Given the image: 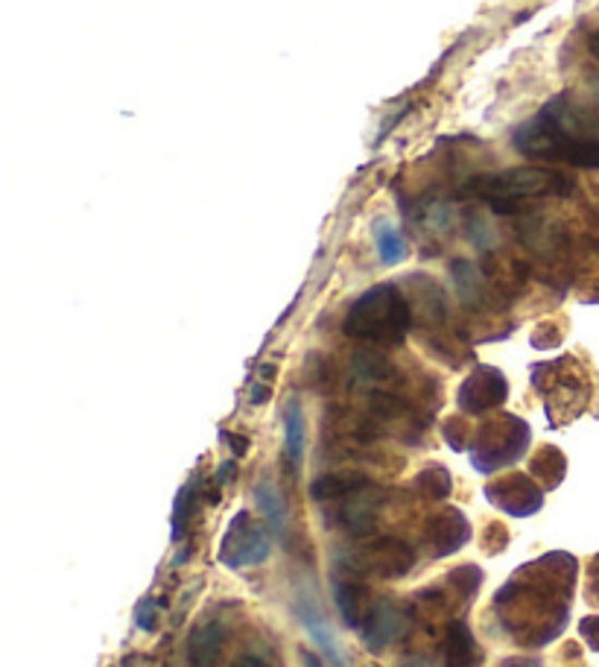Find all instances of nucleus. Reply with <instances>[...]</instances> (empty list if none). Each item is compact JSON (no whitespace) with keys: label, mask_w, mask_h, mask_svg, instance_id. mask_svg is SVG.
I'll use <instances>...</instances> for the list:
<instances>
[{"label":"nucleus","mask_w":599,"mask_h":667,"mask_svg":"<svg viewBox=\"0 0 599 667\" xmlns=\"http://www.w3.org/2000/svg\"><path fill=\"white\" fill-rule=\"evenodd\" d=\"M579 562L555 550L529 562L498 592L494 612L500 623L524 647H544L562 635L573 604Z\"/></svg>","instance_id":"f257e3e1"},{"label":"nucleus","mask_w":599,"mask_h":667,"mask_svg":"<svg viewBox=\"0 0 599 667\" xmlns=\"http://www.w3.org/2000/svg\"><path fill=\"white\" fill-rule=\"evenodd\" d=\"M599 118L573 97L562 94L512 135L524 158H544L562 165L599 170Z\"/></svg>","instance_id":"f03ea898"},{"label":"nucleus","mask_w":599,"mask_h":667,"mask_svg":"<svg viewBox=\"0 0 599 667\" xmlns=\"http://www.w3.org/2000/svg\"><path fill=\"white\" fill-rule=\"evenodd\" d=\"M573 188H576V182L571 176L550 170V167H512L503 174L474 176L465 182V193L491 205V211H498V214L520 211L532 200L567 196V193H573Z\"/></svg>","instance_id":"7ed1b4c3"},{"label":"nucleus","mask_w":599,"mask_h":667,"mask_svg":"<svg viewBox=\"0 0 599 667\" xmlns=\"http://www.w3.org/2000/svg\"><path fill=\"white\" fill-rule=\"evenodd\" d=\"M412 322L416 313L398 284H378L351 305L346 317V334L374 346H395L404 343Z\"/></svg>","instance_id":"20e7f679"},{"label":"nucleus","mask_w":599,"mask_h":667,"mask_svg":"<svg viewBox=\"0 0 599 667\" xmlns=\"http://www.w3.org/2000/svg\"><path fill=\"white\" fill-rule=\"evenodd\" d=\"M532 381H536L538 393L544 395L547 416L553 419V425H567V421L579 419L588 407V372L573 357L536 366Z\"/></svg>","instance_id":"39448f33"},{"label":"nucleus","mask_w":599,"mask_h":667,"mask_svg":"<svg viewBox=\"0 0 599 667\" xmlns=\"http://www.w3.org/2000/svg\"><path fill=\"white\" fill-rule=\"evenodd\" d=\"M532 430L520 416L500 413L494 419L482 421L471 442V463L477 472L491 475L498 468H506L518 463L529 449Z\"/></svg>","instance_id":"423d86ee"},{"label":"nucleus","mask_w":599,"mask_h":667,"mask_svg":"<svg viewBox=\"0 0 599 667\" xmlns=\"http://www.w3.org/2000/svg\"><path fill=\"white\" fill-rule=\"evenodd\" d=\"M266 527L269 524L254 522L249 512H237L228 524L226 536L219 541V562L231 571L266 562L273 553V536Z\"/></svg>","instance_id":"0eeeda50"},{"label":"nucleus","mask_w":599,"mask_h":667,"mask_svg":"<svg viewBox=\"0 0 599 667\" xmlns=\"http://www.w3.org/2000/svg\"><path fill=\"white\" fill-rule=\"evenodd\" d=\"M348 571H355L357 576H378V580H400L416 568V550L409 548L407 541L392 539H374L372 545L355 550L346 557Z\"/></svg>","instance_id":"6e6552de"},{"label":"nucleus","mask_w":599,"mask_h":667,"mask_svg":"<svg viewBox=\"0 0 599 667\" xmlns=\"http://www.w3.org/2000/svg\"><path fill=\"white\" fill-rule=\"evenodd\" d=\"M486 498H489L491 507L515 515V519H527V515H536L541 507H544V492L541 486L532 480L529 475H503L498 480H491L486 486Z\"/></svg>","instance_id":"1a4fd4ad"},{"label":"nucleus","mask_w":599,"mask_h":667,"mask_svg":"<svg viewBox=\"0 0 599 667\" xmlns=\"http://www.w3.org/2000/svg\"><path fill=\"white\" fill-rule=\"evenodd\" d=\"M506 398V376H503L500 369H494V366H477L471 376L465 378L463 386H459L456 404H459V410L468 413V416H482V413L503 407Z\"/></svg>","instance_id":"9d476101"},{"label":"nucleus","mask_w":599,"mask_h":667,"mask_svg":"<svg viewBox=\"0 0 599 667\" xmlns=\"http://www.w3.org/2000/svg\"><path fill=\"white\" fill-rule=\"evenodd\" d=\"M409 623H412V606L398 604L392 597H381V600H374L372 612L360 627V635L372 653H383L409 630Z\"/></svg>","instance_id":"9b49d317"},{"label":"nucleus","mask_w":599,"mask_h":667,"mask_svg":"<svg viewBox=\"0 0 599 667\" xmlns=\"http://www.w3.org/2000/svg\"><path fill=\"white\" fill-rule=\"evenodd\" d=\"M471 539V524L456 507H445L424 524V545L433 557H451Z\"/></svg>","instance_id":"f8f14e48"},{"label":"nucleus","mask_w":599,"mask_h":667,"mask_svg":"<svg viewBox=\"0 0 599 667\" xmlns=\"http://www.w3.org/2000/svg\"><path fill=\"white\" fill-rule=\"evenodd\" d=\"M296 612H299L301 627H304L310 639L316 641L319 647H322V653H325V656L331 658L336 667H346V656H343V650H339V644H336L334 632H331L325 615H322V606L313 600V595H301L299 604H296Z\"/></svg>","instance_id":"ddd939ff"},{"label":"nucleus","mask_w":599,"mask_h":667,"mask_svg":"<svg viewBox=\"0 0 599 667\" xmlns=\"http://www.w3.org/2000/svg\"><path fill=\"white\" fill-rule=\"evenodd\" d=\"M226 644V627L219 621H205L191 632L188 639V665L191 667H214Z\"/></svg>","instance_id":"4468645a"},{"label":"nucleus","mask_w":599,"mask_h":667,"mask_svg":"<svg viewBox=\"0 0 599 667\" xmlns=\"http://www.w3.org/2000/svg\"><path fill=\"white\" fill-rule=\"evenodd\" d=\"M482 653L474 641L471 627L465 621H447L445 630V667H480Z\"/></svg>","instance_id":"2eb2a0df"},{"label":"nucleus","mask_w":599,"mask_h":667,"mask_svg":"<svg viewBox=\"0 0 599 667\" xmlns=\"http://www.w3.org/2000/svg\"><path fill=\"white\" fill-rule=\"evenodd\" d=\"M374 489H363V492L351 495L346 498V503L339 507V524L346 527L351 536H369L374 531V515H378V498H374Z\"/></svg>","instance_id":"dca6fc26"},{"label":"nucleus","mask_w":599,"mask_h":667,"mask_svg":"<svg viewBox=\"0 0 599 667\" xmlns=\"http://www.w3.org/2000/svg\"><path fill=\"white\" fill-rule=\"evenodd\" d=\"M334 595H336V609L343 615V621H346L348 627L360 630L374 606V600L369 597V588H366L363 583L348 580V583H336Z\"/></svg>","instance_id":"f3484780"},{"label":"nucleus","mask_w":599,"mask_h":667,"mask_svg":"<svg viewBox=\"0 0 599 667\" xmlns=\"http://www.w3.org/2000/svg\"><path fill=\"white\" fill-rule=\"evenodd\" d=\"M254 501H257V510L264 512L269 531L278 539H287V533H290V512H287V503H284L281 492L275 489L273 480H261V484L254 486Z\"/></svg>","instance_id":"a211bd4d"},{"label":"nucleus","mask_w":599,"mask_h":667,"mask_svg":"<svg viewBox=\"0 0 599 667\" xmlns=\"http://www.w3.org/2000/svg\"><path fill=\"white\" fill-rule=\"evenodd\" d=\"M369 486H372V480L363 475H325L319 477V480H313V486H310V498L319 503L346 501V498L363 492Z\"/></svg>","instance_id":"6ab92c4d"},{"label":"nucleus","mask_w":599,"mask_h":667,"mask_svg":"<svg viewBox=\"0 0 599 667\" xmlns=\"http://www.w3.org/2000/svg\"><path fill=\"white\" fill-rule=\"evenodd\" d=\"M451 275H454L456 293H459L465 308H480V305L489 299V278L474 264H468V261H454Z\"/></svg>","instance_id":"aec40b11"},{"label":"nucleus","mask_w":599,"mask_h":667,"mask_svg":"<svg viewBox=\"0 0 599 667\" xmlns=\"http://www.w3.org/2000/svg\"><path fill=\"white\" fill-rule=\"evenodd\" d=\"M304 449H308V421H304L301 404L292 398L284 410V451H287L292 468H299V463L304 460Z\"/></svg>","instance_id":"412c9836"},{"label":"nucleus","mask_w":599,"mask_h":667,"mask_svg":"<svg viewBox=\"0 0 599 667\" xmlns=\"http://www.w3.org/2000/svg\"><path fill=\"white\" fill-rule=\"evenodd\" d=\"M532 475L544 484V489H555V486L564 480V472H567V457H564L562 449L555 445H541L538 454L532 457Z\"/></svg>","instance_id":"4be33fe9"},{"label":"nucleus","mask_w":599,"mask_h":667,"mask_svg":"<svg viewBox=\"0 0 599 667\" xmlns=\"http://www.w3.org/2000/svg\"><path fill=\"white\" fill-rule=\"evenodd\" d=\"M374 247H378V255H381V261L386 266L400 264L409 252L407 240H404V235H400L398 226H392L390 219L374 223Z\"/></svg>","instance_id":"5701e85b"},{"label":"nucleus","mask_w":599,"mask_h":667,"mask_svg":"<svg viewBox=\"0 0 599 667\" xmlns=\"http://www.w3.org/2000/svg\"><path fill=\"white\" fill-rule=\"evenodd\" d=\"M351 372H355L357 381H366V384H383L395 376V366H392L390 357H383L381 352H360V355L351 360Z\"/></svg>","instance_id":"b1692460"},{"label":"nucleus","mask_w":599,"mask_h":667,"mask_svg":"<svg viewBox=\"0 0 599 667\" xmlns=\"http://www.w3.org/2000/svg\"><path fill=\"white\" fill-rule=\"evenodd\" d=\"M480 583H482V571L477 565H459L454 568L451 574H447L445 580V588L447 595H454L456 604H471L474 595L480 592Z\"/></svg>","instance_id":"393cba45"},{"label":"nucleus","mask_w":599,"mask_h":667,"mask_svg":"<svg viewBox=\"0 0 599 667\" xmlns=\"http://www.w3.org/2000/svg\"><path fill=\"white\" fill-rule=\"evenodd\" d=\"M416 489L424 495L427 501H447L451 492H454V480H451V472H447V468L427 466L424 472H418Z\"/></svg>","instance_id":"a878e982"},{"label":"nucleus","mask_w":599,"mask_h":667,"mask_svg":"<svg viewBox=\"0 0 599 667\" xmlns=\"http://www.w3.org/2000/svg\"><path fill=\"white\" fill-rule=\"evenodd\" d=\"M506 548H508V531L500 522H491L489 527H486V536H482V550L498 557V553H503Z\"/></svg>","instance_id":"bb28decb"},{"label":"nucleus","mask_w":599,"mask_h":667,"mask_svg":"<svg viewBox=\"0 0 599 667\" xmlns=\"http://www.w3.org/2000/svg\"><path fill=\"white\" fill-rule=\"evenodd\" d=\"M445 439L451 442V449L454 451H465L468 449V439H471V430H468V425H465V419H459V416H454V419L445 421Z\"/></svg>","instance_id":"cd10ccee"},{"label":"nucleus","mask_w":599,"mask_h":667,"mask_svg":"<svg viewBox=\"0 0 599 667\" xmlns=\"http://www.w3.org/2000/svg\"><path fill=\"white\" fill-rule=\"evenodd\" d=\"M137 627L144 632H153L155 630V621H158V604H155L153 597H144L141 604H137Z\"/></svg>","instance_id":"c85d7f7f"},{"label":"nucleus","mask_w":599,"mask_h":667,"mask_svg":"<svg viewBox=\"0 0 599 667\" xmlns=\"http://www.w3.org/2000/svg\"><path fill=\"white\" fill-rule=\"evenodd\" d=\"M579 632H582V639H585V644L599 653V615H590V618H585V621L579 623Z\"/></svg>","instance_id":"c756f323"},{"label":"nucleus","mask_w":599,"mask_h":667,"mask_svg":"<svg viewBox=\"0 0 599 667\" xmlns=\"http://www.w3.org/2000/svg\"><path fill=\"white\" fill-rule=\"evenodd\" d=\"M585 595L594 606H599V553L588 562V585H585Z\"/></svg>","instance_id":"7c9ffc66"},{"label":"nucleus","mask_w":599,"mask_h":667,"mask_svg":"<svg viewBox=\"0 0 599 667\" xmlns=\"http://www.w3.org/2000/svg\"><path fill=\"white\" fill-rule=\"evenodd\" d=\"M559 337H562L559 331L550 329V325H541V329H538L536 334H532V346H536V348H550V346H555V343H559Z\"/></svg>","instance_id":"2f4dec72"},{"label":"nucleus","mask_w":599,"mask_h":667,"mask_svg":"<svg viewBox=\"0 0 599 667\" xmlns=\"http://www.w3.org/2000/svg\"><path fill=\"white\" fill-rule=\"evenodd\" d=\"M269 395H273V386L266 384V381H257V384L252 386V395H249V402L266 404V402H269Z\"/></svg>","instance_id":"473e14b6"},{"label":"nucleus","mask_w":599,"mask_h":667,"mask_svg":"<svg viewBox=\"0 0 599 667\" xmlns=\"http://www.w3.org/2000/svg\"><path fill=\"white\" fill-rule=\"evenodd\" d=\"M228 445H231V451H235V457H245V451H249V439L240 437V433H228Z\"/></svg>","instance_id":"72a5a7b5"},{"label":"nucleus","mask_w":599,"mask_h":667,"mask_svg":"<svg viewBox=\"0 0 599 667\" xmlns=\"http://www.w3.org/2000/svg\"><path fill=\"white\" fill-rule=\"evenodd\" d=\"M237 475V466H235V460H228V463H223V466H219V472H217V477H214V480H217L219 486H226V484H231V477Z\"/></svg>","instance_id":"f704fd0d"},{"label":"nucleus","mask_w":599,"mask_h":667,"mask_svg":"<svg viewBox=\"0 0 599 667\" xmlns=\"http://www.w3.org/2000/svg\"><path fill=\"white\" fill-rule=\"evenodd\" d=\"M588 238H590V243H594V247L599 249V209L594 211V214H590V223H588Z\"/></svg>","instance_id":"c9c22d12"},{"label":"nucleus","mask_w":599,"mask_h":667,"mask_svg":"<svg viewBox=\"0 0 599 667\" xmlns=\"http://www.w3.org/2000/svg\"><path fill=\"white\" fill-rule=\"evenodd\" d=\"M235 667H269V662H264L261 656H240L235 662Z\"/></svg>","instance_id":"e433bc0d"},{"label":"nucleus","mask_w":599,"mask_h":667,"mask_svg":"<svg viewBox=\"0 0 599 667\" xmlns=\"http://www.w3.org/2000/svg\"><path fill=\"white\" fill-rule=\"evenodd\" d=\"M588 50H590V56H594V59H597V62H599V29H597V33H594V36L588 38Z\"/></svg>","instance_id":"4c0bfd02"},{"label":"nucleus","mask_w":599,"mask_h":667,"mask_svg":"<svg viewBox=\"0 0 599 667\" xmlns=\"http://www.w3.org/2000/svg\"><path fill=\"white\" fill-rule=\"evenodd\" d=\"M301 658H304V667H322V662L313 653H301Z\"/></svg>","instance_id":"58836bf2"},{"label":"nucleus","mask_w":599,"mask_h":667,"mask_svg":"<svg viewBox=\"0 0 599 667\" xmlns=\"http://www.w3.org/2000/svg\"><path fill=\"white\" fill-rule=\"evenodd\" d=\"M500 667H536L532 662H524V658H512V662H503Z\"/></svg>","instance_id":"ea45409f"},{"label":"nucleus","mask_w":599,"mask_h":667,"mask_svg":"<svg viewBox=\"0 0 599 667\" xmlns=\"http://www.w3.org/2000/svg\"><path fill=\"white\" fill-rule=\"evenodd\" d=\"M400 667H436L433 662H427V658H412V662H407V665Z\"/></svg>","instance_id":"a19ab883"}]
</instances>
